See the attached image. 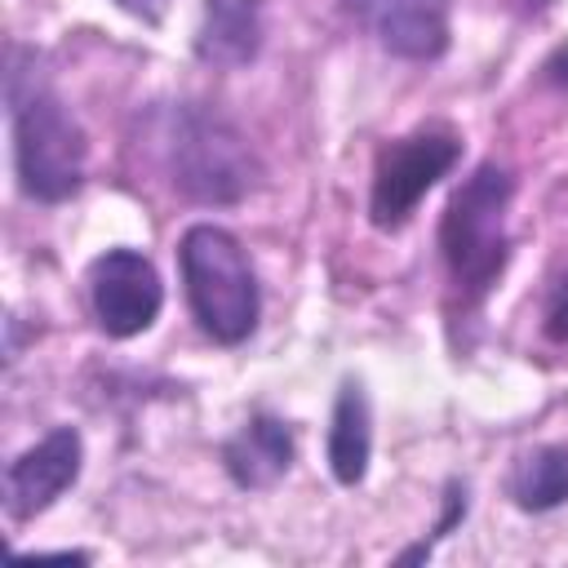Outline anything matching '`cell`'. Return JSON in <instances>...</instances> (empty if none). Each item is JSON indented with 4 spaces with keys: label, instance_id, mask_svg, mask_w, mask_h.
Segmentation results:
<instances>
[{
    "label": "cell",
    "instance_id": "6",
    "mask_svg": "<svg viewBox=\"0 0 568 568\" xmlns=\"http://www.w3.org/2000/svg\"><path fill=\"white\" fill-rule=\"evenodd\" d=\"M89 302L106 337L124 342V337L146 333L164 306V284H160L155 262L138 248H106L89 266Z\"/></svg>",
    "mask_w": 568,
    "mask_h": 568
},
{
    "label": "cell",
    "instance_id": "7",
    "mask_svg": "<svg viewBox=\"0 0 568 568\" xmlns=\"http://www.w3.org/2000/svg\"><path fill=\"white\" fill-rule=\"evenodd\" d=\"M84 466V439L75 426H53L31 448H22L4 470V510L9 519H36L49 510Z\"/></svg>",
    "mask_w": 568,
    "mask_h": 568
},
{
    "label": "cell",
    "instance_id": "2",
    "mask_svg": "<svg viewBox=\"0 0 568 568\" xmlns=\"http://www.w3.org/2000/svg\"><path fill=\"white\" fill-rule=\"evenodd\" d=\"M515 200V178L497 160L475 164L470 178L457 182V191L444 204L439 217V253L444 271L453 284V297L462 311H475L497 280L506 275L510 262V231H506V209Z\"/></svg>",
    "mask_w": 568,
    "mask_h": 568
},
{
    "label": "cell",
    "instance_id": "3",
    "mask_svg": "<svg viewBox=\"0 0 568 568\" xmlns=\"http://www.w3.org/2000/svg\"><path fill=\"white\" fill-rule=\"evenodd\" d=\"M160 155L173 191L195 204H240L262 182L253 142L204 102H178L164 111Z\"/></svg>",
    "mask_w": 568,
    "mask_h": 568
},
{
    "label": "cell",
    "instance_id": "13",
    "mask_svg": "<svg viewBox=\"0 0 568 568\" xmlns=\"http://www.w3.org/2000/svg\"><path fill=\"white\" fill-rule=\"evenodd\" d=\"M546 337L550 342H559V346H568V275L555 284V293H550V306H546Z\"/></svg>",
    "mask_w": 568,
    "mask_h": 568
},
{
    "label": "cell",
    "instance_id": "8",
    "mask_svg": "<svg viewBox=\"0 0 568 568\" xmlns=\"http://www.w3.org/2000/svg\"><path fill=\"white\" fill-rule=\"evenodd\" d=\"M373 40L408 62H435L448 49V0H342Z\"/></svg>",
    "mask_w": 568,
    "mask_h": 568
},
{
    "label": "cell",
    "instance_id": "9",
    "mask_svg": "<svg viewBox=\"0 0 568 568\" xmlns=\"http://www.w3.org/2000/svg\"><path fill=\"white\" fill-rule=\"evenodd\" d=\"M297 457V444H293V430L288 422L271 417V413H253L226 444H222V466L231 475L235 488L244 493H262V488H275L288 466Z\"/></svg>",
    "mask_w": 568,
    "mask_h": 568
},
{
    "label": "cell",
    "instance_id": "10",
    "mask_svg": "<svg viewBox=\"0 0 568 568\" xmlns=\"http://www.w3.org/2000/svg\"><path fill=\"white\" fill-rule=\"evenodd\" d=\"M266 0H204L195 58L217 71H240L262 53Z\"/></svg>",
    "mask_w": 568,
    "mask_h": 568
},
{
    "label": "cell",
    "instance_id": "14",
    "mask_svg": "<svg viewBox=\"0 0 568 568\" xmlns=\"http://www.w3.org/2000/svg\"><path fill=\"white\" fill-rule=\"evenodd\" d=\"M124 13H133V18H142V22H160L164 18V9H169V0H115Z\"/></svg>",
    "mask_w": 568,
    "mask_h": 568
},
{
    "label": "cell",
    "instance_id": "5",
    "mask_svg": "<svg viewBox=\"0 0 568 568\" xmlns=\"http://www.w3.org/2000/svg\"><path fill=\"white\" fill-rule=\"evenodd\" d=\"M462 160V138L448 124H422L377 151L373 186H368V217L377 231H399L426 191L453 173Z\"/></svg>",
    "mask_w": 568,
    "mask_h": 568
},
{
    "label": "cell",
    "instance_id": "12",
    "mask_svg": "<svg viewBox=\"0 0 568 568\" xmlns=\"http://www.w3.org/2000/svg\"><path fill=\"white\" fill-rule=\"evenodd\" d=\"M506 488H510V501L532 515L564 506L568 501V444H541V448L524 453L515 462Z\"/></svg>",
    "mask_w": 568,
    "mask_h": 568
},
{
    "label": "cell",
    "instance_id": "1",
    "mask_svg": "<svg viewBox=\"0 0 568 568\" xmlns=\"http://www.w3.org/2000/svg\"><path fill=\"white\" fill-rule=\"evenodd\" d=\"M9 133H13V169L18 186L40 204H62L84 186L89 138L49 75L36 67L31 49H9L4 71Z\"/></svg>",
    "mask_w": 568,
    "mask_h": 568
},
{
    "label": "cell",
    "instance_id": "11",
    "mask_svg": "<svg viewBox=\"0 0 568 568\" xmlns=\"http://www.w3.org/2000/svg\"><path fill=\"white\" fill-rule=\"evenodd\" d=\"M368 457H373L368 395L359 382H342V390L333 399V422H328V470L337 484L355 488L368 475Z\"/></svg>",
    "mask_w": 568,
    "mask_h": 568
},
{
    "label": "cell",
    "instance_id": "4",
    "mask_svg": "<svg viewBox=\"0 0 568 568\" xmlns=\"http://www.w3.org/2000/svg\"><path fill=\"white\" fill-rule=\"evenodd\" d=\"M178 271L195 324L217 346H240L253 337L262 315V288L244 244L226 226L213 222L186 226L178 240Z\"/></svg>",
    "mask_w": 568,
    "mask_h": 568
}]
</instances>
